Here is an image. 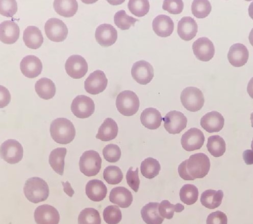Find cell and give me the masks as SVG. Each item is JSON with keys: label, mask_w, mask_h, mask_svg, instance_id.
<instances>
[{"label": "cell", "mask_w": 253, "mask_h": 224, "mask_svg": "<svg viewBox=\"0 0 253 224\" xmlns=\"http://www.w3.org/2000/svg\"><path fill=\"white\" fill-rule=\"evenodd\" d=\"M227 57L229 63L233 66L241 67L247 64L249 53L244 44L235 43L230 47Z\"/></svg>", "instance_id": "d6986e66"}, {"label": "cell", "mask_w": 253, "mask_h": 224, "mask_svg": "<svg viewBox=\"0 0 253 224\" xmlns=\"http://www.w3.org/2000/svg\"><path fill=\"white\" fill-rule=\"evenodd\" d=\"M118 126L112 118H107L100 127L96 138L103 141H109L116 138L118 134Z\"/></svg>", "instance_id": "83f0119b"}, {"label": "cell", "mask_w": 253, "mask_h": 224, "mask_svg": "<svg viewBox=\"0 0 253 224\" xmlns=\"http://www.w3.org/2000/svg\"><path fill=\"white\" fill-rule=\"evenodd\" d=\"M205 139L203 132L197 128H193L182 135L181 143L185 151L192 152L200 150L204 145Z\"/></svg>", "instance_id": "4fadbf2b"}, {"label": "cell", "mask_w": 253, "mask_h": 224, "mask_svg": "<svg viewBox=\"0 0 253 224\" xmlns=\"http://www.w3.org/2000/svg\"><path fill=\"white\" fill-rule=\"evenodd\" d=\"M19 26L12 21H5L0 24V40L8 44H13L20 37Z\"/></svg>", "instance_id": "44dd1931"}, {"label": "cell", "mask_w": 253, "mask_h": 224, "mask_svg": "<svg viewBox=\"0 0 253 224\" xmlns=\"http://www.w3.org/2000/svg\"><path fill=\"white\" fill-rule=\"evenodd\" d=\"M180 99L183 106L188 111L194 113L200 110L205 102L202 92L194 87L184 89L181 94Z\"/></svg>", "instance_id": "8992f818"}, {"label": "cell", "mask_w": 253, "mask_h": 224, "mask_svg": "<svg viewBox=\"0 0 253 224\" xmlns=\"http://www.w3.org/2000/svg\"><path fill=\"white\" fill-rule=\"evenodd\" d=\"M163 120L165 128L169 134H179L187 126V118L181 112L176 110L169 111Z\"/></svg>", "instance_id": "8fae6325"}, {"label": "cell", "mask_w": 253, "mask_h": 224, "mask_svg": "<svg viewBox=\"0 0 253 224\" xmlns=\"http://www.w3.org/2000/svg\"><path fill=\"white\" fill-rule=\"evenodd\" d=\"M78 224H101L100 215L93 208H86L78 216Z\"/></svg>", "instance_id": "f35d334b"}, {"label": "cell", "mask_w": 253, "mask_h": 224, "mask_svg": "<svg viewBox=\"0 0 253 224\" xmlns=\"http://www.w3.org/2000/svg\"><path fill=\"white\" fill-rule=\"evenodd\" d=\"M193 50L196 58L203 62L211 60L215 54V47L212 42L207 37H201L193 44Z\"/></svg>", "instance_id": "9a60e30c"}, {"label": "cell", "mask_w": 253, "mask_h": 224, "mask_svg": "<svg viewBox=\"0 0 253 224\" xmlns=\"http://www.w3.org/2000/svg\"><path fill=\"white\" fill-rule=\"evenodd\" d=\"M123 174L121 169L116 166H109L103 172L105 181L110 185H118L123 179Z\"/></svg>", "instance_id": "ab89813d"}, {"label": "cell", "mask_w": 253, "mask_h": 224, "mask_svg": "<svg viewBox=\"0 0 253 224\" xmlns=\"http://www.w3.org/2000/svg\"><path fill=\"white\" fill-rule=\"evenodd\" d=\"M163 8L170 14H178L181 13L184 8V3L182 1H165Z\"/></svg>", "instance_id": "7dc6e473"}, {"label": "cell", "mask_w": 253, "mask_h": 224, "mask_svg": "<svg viewBox=\"0 0 253 224\" xmlns=\"http://www.w3.org/2000/svg\"><path fill=\"white\" fill-rule=\"evenodd\" d=\"M223 197L224 192L222 190H208L202 194L201 202L208 209L213 210L220 205Z\"/></svg>", "instance_id": "f546056e"}, {"label": "cell", "mask_w": 253, "mask_h": 224, "mask_svg": "<svg viewBox=\"0 0 253 224\" xmlns=\"http://www.w3.org/2000/svg\"><path fill=\"white\" fill-rule=\"evenodd\" d=\"M211 168L209 157L204 153H197L190 156L178 167L180 177L185 181H194L207 176Z\"/></svg>", "instance_id": "6da1fadb"}, {"label": "cell", "mask_w": 253, "mask_h": 224, "mask_svg": "<svg viewBox=\"0 0 253 224\" xmlns=\"http://www.w3.org/2000/svg\"><path fill=\"white\" fill-rule=\"evenodd\" d=\"M102 160L99 154L95 151L85 152L81 157L79 167L81 171L86 177L96 176L100 172Z\"/></svg>", "instance_id": "5b68a950"}, {"label": "cell", "mask_w": 253, "mask_h": 224, "mask_svg": "<svg viewBox=\"0 0 253 224\" xmlns=\"http://www.w3.org/2000/svg\"><path fill=\"white\" fill-rule=\"evenodd\" d=\"M55 11L60 15L66 18H71L77 13L78 5L76 1H55L53 4Z\"/></svg>", "instance_id": "836d02e7"}, {"label": "cell", "mask_w": 253, "mask_h": 224, "mask_svg": "<svg viewBox=\"0 0 253 224\" xmlns=\"http://www.w3.org/2000/svg\"><path fill=\"white\" fill-rule=\"evenodd\" d=\"M63 186H64V190L66 193L70 197H72L74 194V191L71 187L70 184L67 182L66 184L63 183Z\"/></svg>", "instance_id": "f907efd6"}, {"label": "cell", "mask_w": 253, "mask_h": 224, "mask_svg": "<svg viewBox=\"0 0 253 224\" xmlns=\"http://www.w3.org/2000/svg\"><path fill=\"white\" fill-rule=\"evenodd\" d=\"M44 30L47 37L56 42L64 41L69 32L66 24L57 18H51L47 20L44 25Z\"/></svg>", "instance_id": "ba28073f"}, {"label": "cell", "mask_w": 253, "mask_h": 224, "mask_svg": "<svg viewBox=\"0 0 253 224\" xmlns=\"http://www.w3.org/2000/svg\"><path fill=\"white\" fill-rule=\"evenodd\" d=\"M131 75L139 84L147 85L152 81L154 76V68L149 62L140 60L133 64Z\"/></svg>", "instance_id": "30bf717a"}, {"label": "cell", "mask_w": 253, "mask_h": 224, "mask_svg": "<svg viewBox=\"0 0 253 224\" xmlns=\"http://www.w3.org/2000/svg\"><path fill=\"white\" fill-rule=\"evenodd\" d=\"M138 21L126 13L124 10L118 11L114 17L116 25L122 30H128L131 26H134L135 23Z\"/></svg>", "instance_id": "60d3db41"}, {"label": "cell", "mask_w": 253, "mask_h": 224, "mask_svg": "<svg viewBox=\"0 0 253 224\" xmlns=\"http://www.w3.org/2000/svg\"><path fill=\"white\" fill-rule=\"evenodd\" d=\"M95 38L101 46H112L117 41L118 31L112 25L103 24L97 28L95 32Z\"/></svg>", "instance_id": "e0dca14e"}, {"label": "cell", "mask_w": 253, "mask_h": 224, "mask_svg": "<svg viewBox=\"0 0 253 224\" xmlns=\"http://www.w3.org/2000/svg\"><path fill=\"white\" fill-rule=\"evenodd\" d=\"M34 216L37 224H58L60 221L58 211L54 207L48 204L38 206Z\"/></svg>", "instance_id": "2e32d148"}, {"label": "cell", "mask_w": 253, "mask_h": 224, "mask_svg": "<svg viewBox=\"0 0 253 224\" xmlns=\"http://www.w3.org/2000/svg\"><path fill=\"white\" fill-rule=\"evenodd\" d=\"M23 148L21 144L14 139L5 141L1 147L2 158L10 164L20 162L23 159Z\"/></svg>", "instance_id": "52a82bcc"}, {"label": "cell", "mask_w": 253, "mask_h": 224, "mask_svg": "<svg viewBox=\"0 0 253 224\" xmlns=\"http://www.w3.org/2000/svg\"><path fill=\"white\" fill-rule=\"evenodd\" d=\"M0 101H1V108L6 106L11 101V95L9 91L4 87L0 86Z\"/></svg>", "instance_id": "681fc988"}, {"label": "cell", "mask_w": 253, "mask_h": 224, "mask_svg": "<svg viewBox=\"0 0 253 224\" xmlns=\"http://www.w3.org/2000/svg\"><path fill=\"white\" fill-rule=\"evenodd\" d=\"M50 134L52 139L61 145L71 143L76 136V129L71 121L66 118H58L50 126Z\"/></svg>", "instance_id": "7a4b0ae2"}, {"label": "cell", "mask_w": 253, "mask_h": 224, "mask_svg": "<svg viewBox=\"0 0 253 224\" xmlns=\"http://www.w3.org/2000/svg\"><path fill=\"white\" fill-rule=\"evenodd\" d=\"M207 224H228V218L222 212L211 213L208 217Z\"/></svg>", "instance_id": "c3c4849f"}, {"label": "cell", "mask_w": 253, "mask_h": 224, "mask_svg": "<svg viewBox=\"0 0 253 224\" xmlns=\"http://www.w3.org/2000/svg\"><path fill=\"white\" fill-rule=\"evenodd\" d=\"M24 192L25 197L30 202L36 204L48 198L49 188L43 179L34 177L26 181Z\"/></svg>", "instance_id": "3957f363"}, {"label": "cell", "mask_w": 253, "mask_h": 224, "mask_svg": "<svg viewBox=\"0 0 253 224\" xmlns=\"http://www.w3.org/2000/svg\"><path fill=\"white\" fill-rule=\"evenodd\" d=\"M103 155L107 161L116 163L120 159L122 153L120 147L114 144L107 145L103 150Z\"/></svg>", "instance_id": "ee69618b"}, {"label": "cell", "mask_w": 253, "mask_h": 224, "mask_svg": "<svg viewBox=\"0 0 253 224\" xmlns=\"http://www.w3.org/2000/svg\"><path fill=\"white\" fill-rule=\"evenodd\" d=\"M180 197L181 201L186 205L194 204L198 199V189L194 185H185L180 190Z\"/></svg>", "instance_id": "d590c367"}, {"label": "cell", "mask_w": 253, "mask_h": 224, "mask_svg": "<svg viewBox=\"0 0 253 224\" xmlns=\"http://www.w3.org/2000/svg\"><path fill=\"white\" fill-rule=\"evenodd\" d=\"M211 10V5L207 0H195L192 3V13L198 19L208 17Z\"/></svg>", "instance_id": "74e56055"}, {"label": "cell", "mask_w": 253, "mask_h": 224, "mask_svg": "<svg viewBox=\"0 0 253 224\" xmlns=\"http://www.w3.org/2000/svg\"><path fill=\"white\" fill-rule=\"evenodd\" d=\"M161 166L159 162L155 159L149 157L142 162L140 171L142 175L147 179H154L159 174Z\"/></svg>", "instance_id": "d6a6232c"}, {"label": "cell", "mask_w": 253, "mask_h": 224, "mask_svg": "<svg viewBox=\"0 0 253 224\" xmlns=\"http://www.w3.org/2000/svg\"><path fill=\"white\" fill-rule=\"evenodd\" d=\"M224 123V117L216 111H212L206 114L200 122L203 129L210 133L219 132L223 129Z\"/></svg>", "instance_id": "ac0fdd59"}, {"label": "cell", "mask_w": 253, "mask_h": 224, "mask_svg": "<svg viewBox=\"0 0 253 224\" xmlns=\"http://www.w3.org/2000/svg\"><path fill=\"white\" fill-rule=\"evenodd\" d=\"M140 105L137 95L133 91L126 90L117 96L116 106L119 113L124 116L130 117L136 114Z\"/></svg>", "instance_id": "277c9868"}, {"label": "cell", "mask_w": 253, "mask_h": 224, "mask_svg": "<svg viewBox=\"0 0 253 224\" xmlns=\"http://www.w3.org/2000/svg\"><path fill=\"white\" fill-rule=\"evenodd\" d=\"M207 148L211 154L214 157L224 155L226 150L224 139L219 135H213L208 139Z\"/></svg>", "instance_id": "e575fe53"}, {"label": "cell", "mask_w": 253, "mask_h": 224, "mask_svg": "<svg viewBox=\"0 0 253 224\" xmlns=\"http://www.w3.org/2000/svg\"><path fill=\"white\" fill-rule=\"evenodd\" d=\"M103 218L108 224H118L122 219L120 208L116 205L108 206L104 210Z\"/></svg>", "instance_id": "7bdbcfd3"}, {"label": "cell", "mask_w": 253, "mask_h": 224, "mask_svg": "<svg viewBox=\"0 0 253 224\" xmlns=\"http://www.w3.org/2000/svg\"><path fill=\"white\" fill-rule=\"evenodd\" d=\"M152 28L155 34L161 37H168L174 30V23L169 16L161 14L153 20Z\"/></svg>", "instance_id": "7402d4cb"}, {"label": "cell", "mask_w": 253, "mask_h": 224, "mask_svg": "<svg viewBox=\"0 0 253 224\" xmlns=\"http://www.w3.org/2000/svg\"><path fill=\"white\" fill-rule=\"evenodd\" d=\"M67 152L65 148H58L53 150L49 156V162L51 167L60 175H63L64 172Z\"/></svg>", "instance_id": "1f68e13d"}, {"label": "cell", "mask_w": 253, "mask_h": 224, "mask_svg": "<svg viewBox=\"0 0 253 224\" xmlns=\"http://www.w3.org/2000/svg\"><path fill=\"white\" fill-rule=\"evenodd\" d=\"M71 109L76 117L86 119L94 113L95 105L90 97L85 95H79L73 100Z\"/></svg>", "instance_id": "9c48e42d"}, {"label": "cell", "mask_w": 253, "mask_h": 224, "mask_svg": "<svg viewBox=\"0 0 253 224\" xmlns=\"http://www.w3.org/2000/svg\"><path fill=\"white\" fill-rule=\"evenodd\" d=\"M128 8L132 14L137 17H143L149 11L150 6L148 1H129Z\"/></svg>", "instance_id": "b9f144b4"}, {"label": "cell", "mask_w": 253, "mask_h": 224, "mask_svg": "<svg viewBox=\"0 0 253 224\" xmlns=\"http://www.w3.org/2000/svg\"><path fill=\"white\" fill-rule=\"evenodd\" d=\"M163 119L160 112L152 107L145 109L140 115L141 124L150 130H156L160 128Z\"/></svg>", "instance_id": "d4e9b609"}, {"label": "cell", "mask_w": 253, "mask_h": 224, "mask_svg": "<svg viewBox=\"0 0 253 224\" xmlns=\"http://www.w3.org/2000/svg\"><path fill=\"white\" fill-rule=\"evenodd\" d=\"M130 167L126 174V180L129 186L135 192H137L140 185V180L138 176V168L133 171Z\"/></svg>", "instance_id": "bcb514c9"}, {"label": "cell", "mask_w": 253, "mask_h": 224, "mask_svg": "<svg viewBox=\"0 0 253 224\" xmlns=\"http://www.w3.org/2000/svg\"><path fill=\"white\" fill-rule=\"evenodd\" d=\"M65 69L67 74L74 79H81L88 71V64L80 55H72L67 60Z\"/></svg>", "instance_id": "7c38bea8"}, {"label": "cell", "mask_w": 253, "mask_h": 224, "mask_svg": "<svg viewBox=\"0 0 253 224\" xmlns=\"http://www.w3.org/2000/svg\"><path fill=\"white\" fill-rule=\"evenodd\" d=\"M159 203L150 202L145 205L141 210L142 219L147 224H162L164 221L158 212Z\"/></svg>", "instance_id": "f1b7e54d"}, {"label": "cell", "mask_w": 253, "mask_h": 224, "mask_svg": "<svg viewBox=\"0 0 253 224\" xmlns=\"http://www.w3.org/2000/svg\"><path fill=\"white\" fill-rule=\"evenodd\" d=\"M108 84V79L104 72L100 70L91 73L85 80L84 88L91 95H98L103 92Z\"/></svg>", "instance_id": "5bb4252c"}, {"label": "cell", "mask_w": 253, "mask_h": 224, "mask_svg": "<svg viewBox=\"0 0 253 224\" xmlns=\"http://www.w3.org/2000/svg\"><path fill=\"white\" fill-rule=\"evenodd\" d=\"M133 200L131 192L125 187H116L110 192V201L123 209L129 207L131 205Z\"/></svg>", "instance_id": "cb8c5ba5"}, {"label": "cell", "mask_w": 253, "mask_h": 224, "mask_svg": "<svg viewBox=\"0 0 253 224\" xmlns=\"http://www.w3.org/2000/svg\"><path fill=\"white\" fill-rule=\"evenodd\" d=\"M18 11V5L15 1H0V13L5 17L12 18Z\"/></svg>", "instance_id": "f6af8a7d"}, {"label": "cell", "mask_w": 253, "mask_h": 224, "mask_svg": "<svg viewBox=\"0 0 253 224\" xmlns=\"http://www.w3.org/2000/svg\"><path fill=\"white\" fill-rule=\"evenodd\" d=\"M85 192L90 200L94 202H100L106 197L107 189L101 181L92 180L87 183L85 187Z\"/></svg>", "instance_id": "484cf974"}, {"label": "cell", "mask_w": 253, "mask_h": 224, "mask_svg": "<svg viewBox=\"0 0 253 224\" xmlns=\"http://www.w3.org/2000/svg\"><path fill=\"white\" fill-rule=\"evenodd\" d=\"M158 207V212L160 215L164 218L168 220L171 219L175 212L181 213L184 210V206L180 204L176 205L171 204L168 200H163Z\"/></svg>", "instance_id": "8d00e7d4"}, {"label": "cell", "mask_w": 253, "mask_h": 224, "mask_svg": "<svg viewBox=\"0 0 253 224\" xmlns=\"http://www.w3.org/2000/svg\"><path fill=\"white\" fill-rule=\"evenodd\" d=\"M23 40L29 49L37 50L43 42L41 31L34 26L27 27L24 31Z\"/></svg>", "instance_id": "4316f807"}, {"label": "cell", "mask_w": 253, "mask_h": 224, "mask_svg": "<svg viewBox=\"0 0 253 224\" xmlns=\"http://www.w3.org/2000/svg\"><path fill=\"white\" fill-rule=\"evenodd\" d=\"M198 31V24L191 17H183L178 22L177 33L180 37L184 41H188L193 39L196 37Z\"/></svg>", "instance_id": "603a6c76"}, {"label": "cell", "mask_w": 253, "mask_h": 224, "mask_svg": "<svg viewBox=\"0 0 253 224\" xmlns=\"http://www.w3.org/2000/svg\"><path fill=\"white\" fill-rule=\"evenodd\" d=\"M35 90L40 98L47 100L54 97L56 89L52 80L43 77L40 79L36 83Z\"/></svg>", "instance_id": "4dcf8cb0"}, {"label": "cell", "mask_w": 253, "mask_h": 224, "mask_svg": "<svg viewBox=\"0 0 253 224\" xmlns=\"http://www.w3.org/2000/svg\"><path fill=\"white\" fill-rule=\"evenodd\" d=\"M20 69L23 75L29 78L39 76L42 70L41 60L36 56L29 55L24 57L20 64Z\"/></svg>", "instance_id": "ffe728a7"}]
</instances>
